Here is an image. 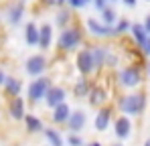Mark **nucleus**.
Returning a JSON list of instances; mask_svg holds the SVG:
<instances>
[{
	"mask_svg": "<svg viewBox=\"0 0 150 146\" xmlns=\"http://www.w3.org/2000/svg\"><path fill=\"white\" fill-rule=\"evenodd\" d=\"M118 108L122 112V116H140L146 110V96L142 91H132L128 96H122L118 99Z\"/></svg>",
	"mask_w": 150,
	"mask_h": 146,
	"instance_id": "f257e3e1",
	"label": "nucleus"
},
{
	"mask_svg": "<svg viewBox=\"0 0 150 146\" xmlns=\"http://www.w3.org/2000/svg\"><path fill=\"white\" fill-rule=\"evenodd\" d=\"M51 79L49 77H37V79H33L30 83H28V87H26V97H28V101L30 103H39V101H45V97H47V91L51 89Z\"/></svg>",
	"mask_w": 150,
	"mask_h": 146,
	"instance_id": "f03ea898",
	"label": "nucleus"
},
{
	"mask_svg": "<svg viewBox=\"0 0 150 146\" xmlns=\"http://www.w3.org/2000/svg\"><path fill=\"white\" fill-rule=\"evenodd\" d=\"M118 81H120V85L126 87V89L138 87L142 83V71H140V67L138 65H128V67H124L122 71L118 73Z\"/></svg>",
	"mask_w": 150,
	"mask_h": 146,
	"instance_id": "7ed1b4c3",
	"label": "nucleus"
},
{
	"mask_svg": "<svg viewBox=\"0 0 150 146\" xmlns=\"http://www.w3.org/2000/svg\"><path fill=\"white\" fill-rule=\"evenodd\" d=\"M81 39H83V35H81L79 28H63L57 43H59L61 51H71V49H75L81 43Z\"/></svg>",
	"mask_w": 150,
	"mask_h": 146,
	"instance_id": "20e7f679",
	"label": "nucleus"
},
{
	"mask_svg": "<svg viewBox=\"0 0 150 146\" xmlns=\"http://www.w3.org/2000/svg\"><path fill=\"white\" fill-rule=\"evenodd\" d=\"M47 67H49V63H47L45 55H30V57L26 59V63H25L26 75H30L33 79L43 77V73L47 71Z\"/></svg>",
	"mask_w": 150,
	"mask_h": 146,
	"instance_id": "39448f33",
	"label": "nucleus"
},
{
	"mask_svg": "<svg viewBox=\"0 0 150 146\" xmlns=\"http://www.w3.org/2000/svg\"><path fill=\"white\" fill-rule=\"evenodd\" d=\"M75 65H77V71L81 73L83 77L96 71L98 67H96V63H93L91 49H81V51L77 53V57H75Z\"/></svg>",
	"mask_w": 150,
	"mask_h": 146,
	"instance_id": "423d86ee",
	"label": "nucleus"
},
{
	"mask_svg": "<svg viewBox=\"0 0 150 146\" xmlns=\"http://www.w3.org/2000/svg\"><path fill=\"white\" fill-rule=\"evenodd\" d=\"M114 134L118 140H128L132 136V120L128 116H118L114 120Z\"/></svg>",
	"mask_w": 150,
	"mask_h": 146,
	"instance_id": "0eeeda50",
	"label": "nucleus"
},
{
	"mask_svg": "<svg viewBox=\"0 0 150 146\" xmlns=\"http://www.w3.org/2000/svg\"><path fill=\"white\" fill-rule=\"evenodd\" d=\"M6 112H8V116L12 118V120H25L26 116V103H25V97H12V99H8V108H6Z\"/></svg>",
	"mask_w": 150,
	"mask_h": 146,
	"instance_id": "6e6552de",
	"label": "nucleus"
},
{
	"mask_svg": "<svg viewBox=\"0 0 150 146\" xmlns=\"http://www.w3.org/2000/svg\"><path fill=\"white\" fill-rule=\"evenodd\" d=\"M65 97H67L65 87H61V85H51V89L47 91V97H45V103H47V108L53 110V108L65 103Z\"/></svg>",
	"mask_w": 150,
	"mask_h": 146,
	"instance_id": "1a4fd4ad",
	"label": "nucleus"
},
{
	"mask_svg": "<svg viewBox=\"0 0 150 146\" xmlns=\"http://www.w3.org/2000/svg\"><path fill=\"white\" fill-rule=\"evenodd\" d=\"M71 114H73V110H71V106L65 101V103H61V106H57V108L51 110V120H53V124L61 126V124H67V122H69Z\"/></svg>",
	"mask_w": 150,
	"mask_h": 146,
	"instance_id": "9d476101",
	"label": "nucleus"
},
{
	"mask_svg": "<svg viewBox=\"0 0 150 146\" xmlns=\"http://www.w3.org/2000/svg\"><path fill=\"white\" fill-rule=\"evenodd\" d=\"M85 122H87L85 112H83V110H73L71 118H69V122H67V130H69V134H79V132L85 128Z\"/></svg>",
	"mask_w": 150,
	"mask_h": 146,
	"instance_id": "9b49d317",
	"label": "nucleus"
},
{
	"mask_svg": "<svg viewBox=\"0 0 150 146\" xmlns=\"http://www.w3.org/2000/svg\"><path fill=\"white\" fill-rule=\"evenodd\" d=\"M110 122H112V110L110 108H100L96 118H93V128L96 132H105L110 128Z\"/></svg>",
	"mask_w": 150,
	"mask_h": 146,
	"instance_id": "f8f14e48",
	"label": "nucleus"
},
{
	"mask_svg": "<svg viewBox=\"0 0 150 146\" xmlns=\"http://www.w3.org/2000/svg\"><path fill=\"white\" fill-rule=\"evenodd\" d=\"M87 28H89V33L96 35V37H116V33H114L112 26H105L103 23L96 21V18H87Z\"/></svg>",
	"mask_w": 150,
	"mask_h": 146,
	"instance_id": "ddd939ff",
	"label": "nucleus"
},
{
	"mask_svg": "<svg viewBox=\"0 0 150 146\" xmlns=\"http://www.w3.org/2000/svg\"><path fill=\"white\" fill-rule=\"evenodd\" d=\"M2 89H4V94L10 97V99H12V97H18L21 91H23V81H21L18 77H10V75H8Z\"/></svg>",
	"mask_w": 150,
	"mask_h": 146,
	"instance_id": "4468645a",
	"label": "nucleus"
},
{
	"mask_svg": "<svg viewBox=\"0 0 150 146\" xmlns=\"http://www.w3.org/2000/svg\"><path fill=\"white\" fill-rule=\"evenodd\" d=\"M25 128L28 134H39V132H45V126H43V120L35 114H26L25 116Z\"/></svg>",
	"mask_w": 150,
	"mask_h": 146,
	"instance_id": "2eb2a0df",
	"label": "nucleus"
},
{
	"mask_svg": "<svg viewBox=\"0 0 150 146\" xmlns=\"http://www.w3.org/2000/svg\"><path fill=\"white\" fill-rule=\"evenodd\" d=\"M130 33H132V37H134V41L138 43V47L142 49L146 43H148V39H150V35L146 33V28H144V24H140V23H134L132 24V28H130Z\"/></svg>",
	"mask_w": 150,
	"mask_h": 146,
	"instance_id": "dca6fc26",
	"label": "nucleus"
},
{
	"mask_svg": "<svg viewBox=\"0 0 150 146\" xmlns=\"http://www.w3.org/2000/svg\"><path fill=\"white\" fill-rule=\"evenodd\" d=\"M39 37H41V26H37L35 23H28V24H26V28H25L26 45H30V47L39 45Z\"/></svg>",
	"mask_w": 150,
	"mask_h": 146,
	"instance_id": "f3484780",
	"label": "nucleus"
},
{
	"mask_svg": "<svg viewBox=\"0 0 150 146\" xmlns=\"http://www.w3.org/2000/svg\"><path fill=\"white\" fill-rule=\"evenodd\" d=\"M23 14H25V2H14L10 8H8V23L10 24H18L23 21Z\"/></svg>",
	"mask_w": 150,
	"mask_h": 146,
	"instance_id": "a211bd4d",
	"label": "nucleus"
},
{
	"mask_svg": "<svg viewBox=\"0 0 150 146\" xmlns=\"http://www.w3.org/2000/svg\"><path fill=\"white\" fill-rule=\"evenodd\" d=\"M43 134H45V140L49 146H65V140H63V136L59 134L57 128H45Z\"/></svg>",
	"mask_w": 150,
	"mask_h": 146,
	"instance_id": "6ab92c4d",
	"label": "nucleus"
},
{
	"mask_svg": "<svg viewBox=\"0 0 150 146\" xmlns=\"http://www.w3.org/2000/svg\"><path fill=\"white\" fill-rule=\"evenodd\" d=\"M105 99H108V94H105L103 87H91V91H89V103H91L93 108L103 106Z\"/></svg>",
	"mask_w": 150,
	"mask_h": 146,
	"instance_id": "aec40b11",
	"label": "nucleus"
},
{
	"mask_svg": "<svg viewBox=\"0 0 150 146\" xmlns=\"http://www.w3.org/2000/svg\"><path fill=\"white\" fill-rule=\"evenodd\" d=\"M51 41H53V28H51V24H43L41 26V37H39V47L43 51H47L51 47Z\"/></svg>",
	"mask_w": 150,
	"mask_h": 146,
	"instance_id": "412c9836",
	"label": "nucleus"
},
{
	"mask_svg": "<svg viewBox=\"0 0 150 146\" xmlns=\"http://www.w3.org/2000/svg\"><path fill=\"white\" fill-rule=\"evenodd\" d=\"M108 53H110V47H91V55H93V63H96V67H98V69H100L101 65H105Z\"/></svg>",
	"mask_w": 150,
	"mask_h": 146,
	"instance_id": "4be33fe9",
	"label": "nucleus"
},
{
	"mask_svg": "<svg viewBox=\"0 0 150 146\" xmlns=\"http://www.w3.org/2000/svg\"><path fill=\"white\" fill-rule=\"evenodd\" d=\"M89 81L85 79V77H81V79H77L75 81V85H73V94L77 99H81V97H85V96H89Z\"/></svg>",
	"mask_w": 150,
	"mask_h": 146,
	"instance_id": "5701e85b",
	"label": "nucleus"
},
{
	"mask_svg": "<svg viewBox=\"0 0 150 146\" xmlns=\"http://www.w3.org/2000/svg\"><path fill=\"white\" fill-rule=\"evenodd\" d=\"M118 21H120V18H118V14H116V10H114V8H110V6H108V8H103V10H101V23L105 24V26H112V28H114Z\"/></svg>",
	"mask_w": 150,
	"mask_h": 146,
	"instance_id": "b1692460",
	"label": "nucleus"
},
{
	"mask_svg": "<svg viewBox=\"0 0 150 146\" xmlns=\"http://www.w3.org/2000/svg\"><path fill=\"white\" fill-rule=\"evenodd\" d=\"M128 28H132V24L128 23L126 18H120V21L116 23V26H114V33H116V35H122V33L128 30Z\"/></svg>",
	"mask_w": 150,
	"mask_h": 146,
	"instance_id": "393cba45",
	"label": "nucleus"
},
{
	"mask_svg": "<svg viewBox=\"0 0 150 146\" xmlns=\"http://www.w3.org/2000/svg\"><path fill=\"white\" fill-rule=\"evenodd\" d=\"M69 18H71V12H69V10H61V12L57 14V21H55V23L65 28V24L69 23Z\"/></svg>",
	"mask_w": 150,
	"mask_h": 146,
	"instance_id": "a878e982",
	"label": "nucleus"
},
{
	"mask_svg": "<svg viewBox=\"0 0 150 146\" xmlns=\"http://www.w3.org/2000/svg\"><path fill=\"white\" fill-rule=\"evenodd\" d=\"M67 144L69 146H85L83 144V138L79 134H67Z\"/></svg>",
	"mask_w": 150,
	"mask_h": 146,
	"instance_id": "bb28decb",
	"label": "nucleus"
},
{
	"mask_svg": "<svg viewBox=\"0 0 150 146\" xmlns=\"http://www.w3.org/2000/svg\"><path fill=\"white\" fill-rule=\"evenodd\" d=\"M91 0H69L67 4L71 6V8H81V6H85V4H89Z\"/></svg>",
	"mask_w": 150,
	"mask_h": 146,
	"instance_id": "cd10ccee",
	"label": "nucleus"
},
{
	"mask_svg": "<svg viewBox=\"0 0 150 146\" xmlns=\"http://www.w3.org/2000/svg\"><path fill=\"white\" fill-rule=\"evenodd\" d=\"M93 4H96V8L98 10H103V8H108V4H110V0H93Z\"/></svg>",
	"mask_w": 150,
	"mask_h": 146,
	"instance_id": "c85d7f7f",
	"label": "nucleus"
},
{
	"mask_svg": "<svg viewBox=\"0 0 150 146\" xmlns=\"http://www.w3.org/2000/svg\"><path fill=\"white\" fill-rule=\"evenodd\" d=\"M105 65H110V67H116V65H118V57H114L112 53H108V59H105Z\"/></svg>",
	"mask_w": 150,
	"mask_h": 146,
	"instance_id": "c756f323",
	"label": "nucleus"
},
{
	"mask_svg": "<svg viewBox=\"0 0 150 146\" xmlns=\"http://www.w3.org/2000/svg\"><path fill=\"white\" fill-rule=\"evenodd\" d=\"M6 77H8V75H6V73L0 69V87H4V81H6Z\"/></svg>",
	"mask_w": 150,
	"mask_h": 146,
	"instance_id": "7c9ffc66",
	"label": "nucleus"
},
{
	"mask_svg": "<svg viewBox=\"0 0 150 146\" xmlns=\"http://www.w3.org/2000/svg\"><path fill=\"white\" fill-rule=\"evenodd\" d=\"M142 53H144V55H148V57H150V39H148V43H146V45L142 47Z\"/></svg>",
	"mask_w": 150,
	"mask_h": 146,
	"instance_id": "2f4dec72",
	"label": "nucleus"
},
{
	"mask_svg": "<svg viewBox=\"0 0 150 146\" xmlns=\"http://www.w3.org/2000/svg\"><path fill=\"white\" fill-rule=\"evenodd\" d=\"M142 24H144V28H146V33H148V35H150V14H148V16H146V21H144V23H142Z\"/></svg>",
	"mask_w": 150,
	"mask_h": 146,
	"instance_id": "473e14b6",
	"label": "nucleus"
},
{
	"mask_svg": "<svg viewBox=\"0 0 150 146\" xmlns=\"http://www.w3.org/2000/svg\"><path fill=\"white\" fill-rule=\"evenodd\" d=\"M122 2H124L126 6H130V8H134V6H136V2H138V0H122Z\"/></svg>",
	"mask_w": 150,
	"mask_h": 146,
	"instance_id": "72a5a7b5",
	"label": "nucleus"
},
{
	"mask_svg": "<svg viewBox=\"0 0 150 146\" xmlns=\"http://www.w3.org/2000/svg\"><path fill=\"white\" fill-rule=\"evenodd\" d=\"M85 146H101V142H96L93 140V142H89V144H85Z\"/></svg>",
	"mask_w": 150,
	"mask_h": 146,
	"instance_id": "f704fd0d",
	"label": "nucleus"
},
{
	"mask_svg": "<svg viewBox=\"0 0 150 146\" xmlns=\"http://www.w3.org/2000/svg\"><path fill=\"white\" fill-rule=\"evenodd\" d=\"M57 4H65V2H69V0H55Z\"/></svg>",
	"mask_w": 150,
	"mask_h": 146,
	"instance_id": "c9c22d12",
	"label": "nucleus"
},
{
	"mask_svg": "<svg viewBox=\"0 0 150 146\" xmlns=\"http://www.w3.org/2000/svg\"><path fill=\"white\" fill-rule=\"evenodd\" d=\"M142 146H150V138H146V140H144V144Z\"/></svg>",
	"mask_w": 150,
	"mask_h": 146,
	"instance_id": "e433bc0d",
	"label": "nucleus"
},
{
	"mask_svg": "<svg viewBox=\"0 0 150 146\" xmlns=\"http://www.w3.org/2000/svg\"><path fill=\"white\" fill-rule=\"evenodd\" d=\"M148 75H150V61H148Z\"/></svg>",
	"mask_w": 150,
	"mask_h": 146,
	"instance_id": "4c0bfd02",
	"label": "nucleus"
},
{
	"mask_svg": "<svg viewBox=\"0 0 150 146\" xmlns=\"http://www.w3.org/2000/svg\"><path fill=\"white\" fill-rule=\"evenodd\" d=\"M114 146H124V144H114Z\"/></svg>",
	"mask_w": 150,
	"mask_h": 146,
	"instance_id": "58836bf2",
	"label": "nucleus"
},
{
	"mask_svg": "<svg viewBox=\"0 0 150 146\" xmlns=\"http://www.w3.org/2000/svg\"><path fill=\"white\" fill-rule=\"evenodd\" d=\"M110 2H118V0H110Z\"/></svg>",
	"mask_w": 150,
	"mask_h": 146,
	"instance_id": "ea45409f",
	"label": "nucleus"
},
{
	"mask_svg": "<svg viewBox=\"0 0 150 146\" xmlns=\"http://www.w3.org/2000/svg\"><path fill=\"white\" fill-rule=\"evenodd\" d=\"M146 2H150V0H146Z\"/></svg>",
	"mask_w": 150,
	"mask_h": 146,
	"instance_id": "a19ab883",
	"label": "nucleus"
}]
</instances>
